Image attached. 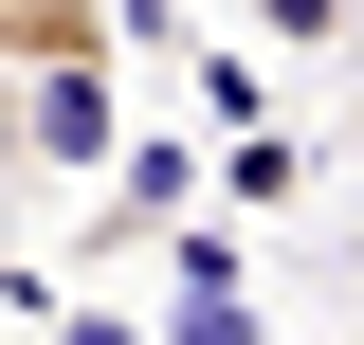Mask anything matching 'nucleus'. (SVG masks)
<instances>
[{
    "instance_id": "3",
    "label": "nucleus",
    "mask_w": 364,
    "mask_h": 345,
    "mask_svg": "<svg viewBox=\"0 0 364 345\" xmlns=\"http://www.w3.org/2000/svg\"><path fill=\"white\" fill-rule=\"evenodd\" d=\"M200 200V164H182V146H128V182H109V255H128V218H182Z\"/></svg>"
},
{
    "instance_id": "5",
    "label": "nucleus",
    "mask_w": 364,
    "mask_h": 345,
    "mask_svg": "<svg viewBox=\"0 0 364 345\" xmlns=\"http://www.w3.org/2000/svg\"><path fill=\"white\" fill-rule=\"evenodd\" d=\"M182 345H255V309H237V291H200V309H182Z\"/></svg>"
},
{
    "instance_id": "2",
    "label": "nucleus",
    "mask_w": 364,
    "mask_h": 345,
    "mask_svg": "<svg viewBox=\"0 0 364 345\" xmlns=\"http://www.w3.org/2000/svg\"><path fill=\"white\" fill-rule=\"evenodd\" d=\"M146 0H0V73H128Z\"/></svg>"
},
{
    "instance_id": "6",
    "label": "nucleus",
    "mask_w": 364,
    "mask_h": 345,
    "mask_svg": "<svg viewBox=\"0 0 364 345\" xmlns=\"http://www.w3.org/2000/svg\"><path fill=\"white\" fill-rule=\"evenodd\" d=\"M55 345H128V327H109V309H73V327H55Z\"/></svg>"
},
{
    "instance_id": "4",
    "label": "nucleus",
    "mask_w": 364,
    "mask_h": 345,
    "mask_svg": "<svg viewBox=\"0 0 364 345\" xmlns=\"http://www.w3.org/2000/svg\"><path fill=\"white\" fill-rule=\"evenodd\" d=\"M255 18H273V37H291V55H328V37H346V18H364V0H255Z\"/></svg>"
},
{
    "instance_id": "1",
    "label": "nucleus",
    "mask_w": 364,
    "mask_h": 345,
    "mask_svg": "<svg viewBox=\"0 0 364 345\" xmlns=\"http://www.w3.org/2000/svg\"><path fill=\"white\" fill-rule=\"evenodd\" d=\"M109 146H128L109 73H0V164H109Z\"/></svg>"
}]
</instances>
